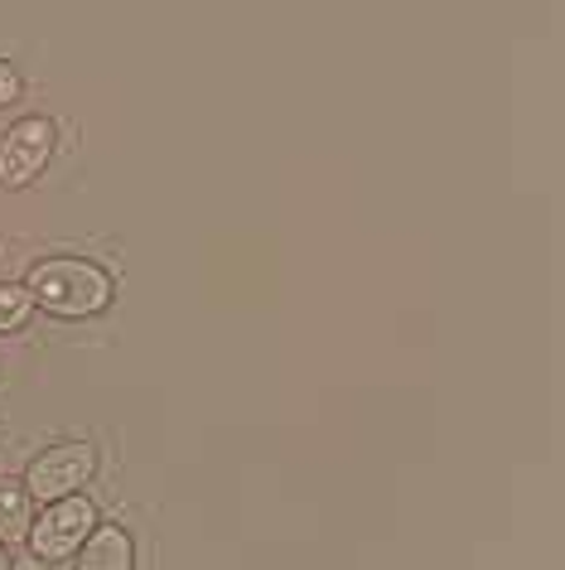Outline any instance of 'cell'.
I'll list each match as a JSON object with an SVG mask.
<instances>
[{"label": "cell", "instance_id": "obj_1", "mask_svg": "<svg viewBox=\"0 0 565 570\" xmlns=\"http://www.w3.org/2000/svg\"><path fill=\"white\" fill-rule=\"evenodd\" d=\"M24 285H30L34 305L59 320H92L111 305V276L82 256H49L30 271Z\"/></svg>", "mask_w": 565, "mask_h": 570}, {"label": "cell", "instance_id": "obj_2", "mask_svg": "<svg viewBox=\"0 0 565 570\" xmlns=\"http://www.w3.org/2000/svg\"><path fill=\"white\" fill-rule=\"evenodd\" d=\"M92 474H97V450L88 440L53 445L24 469V493H30L34 503H63V498H73Z\"/></svg>", "mask_w": 565, "mask_h": 570}, {"label": "cell", "instance_id": "obj_3", "mask_svg": "<svg viewBox=\"0 0 565 570\" xmlns=\"http://www.w3.org/2000/svg\"><path fill=\"white\" fill-rule=\"evenodd\" d=\"M59 131L49 117H24L0 136V189H24L44 175V165L53 160Z\"/></svg>", "mask_w": 565, "mask_h": 570}, {"label": "cell", "instance_id": "obj_4", "mask_svg": "<svg viewBox=\"0 0 565 570\" xmlns=\"http://www.w3.org/2000/svg\"><path fill=\"white\" fill-rule=\"evenodd\" d=\"M92 532H97V508L82 493H73L39 512V522L30 527V551L39 561H68V556L82 551V541Z\"/></svg>", "mask_w": 565, "mask_h": 570}, {"label": "cell", "instance_id": "obj_5", "mask_svg": "<svg viewBox=\"0 0 565 570\" xmlns=\"http://www.w3.org/2000/svg\"><path fill=\"white\" fill-rule=\"evenodd\" d=\"M78 570H136V547L121 527H97L78 551Z\"/></svg>", "mask_w": 565, "mask_h": 570}, {"label": "cell", "instance_id": "obj_6", "mask_svg": "<svg viewBox=\"0 0 565 570\" xmlns=\"http://www.w3.org/2000/svg\"><path fill=\"white\" fill-rule=\"evenodd\" d=\"M34 498L24 493V483L16 479H0V541L6 547H16V541L30 537V527H34Z\"/></svg>", "mask_w": 565, "mask_h": 570}, {"label": "cell", "instance_id": "obj_7", "mask_svg": "<svg viewBox=\"0 0 565 570\" xmlns=\"http://www.w3.org/2000/svg\"><path fill=\"white\" fill-rule=\"evenodd\" d=\"M34 315V295L30 285H0V334H16L24 330V320Z\"/></svg>", "mask_w": 565, "mask_h": 570}, {"label": "cell", "instance_id": "obj_8", "mask_svg": "<svg viewBox=\"0 0 565 570\" xmlns=\"http://www.w3.org/2000/svg\"><path fill=\"white\" fill-rule=\"evenodd\" d=\"M24 92V82H20V73L10 63H0V107H10L16 97Z\"/></svg>", "mask_w": 565, "mask_h": 570}, {"label": "cell", "instance_id": "obj_9", "mask_svg": "<svg viewBox=\"0 0 565 570\" xmlns=\"http://www.w3.org/2000/svg\"><path fill=\"white\" fill-rule=\"evenodd\" d=\"M0 570H10V551H6V541H0Z\"/></svg>", "mask_w": 565, "mask_h": 570}]
</instances>
